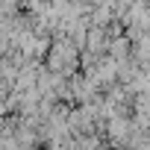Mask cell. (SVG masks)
<instances>
[{"label":"cell","instance_id":"cell-1","mask_svg":"<svg viewBox=\"0 0 150 150\" xmlns=\"http://www.w3.org/2000/svg\"><path fill=\"white\" fill-rule=\"evenodd\" d=\"M44 68L56 77H74V71L80 68V50L74 47L68 38H53L50 41V50L44 56Z\"/></svg>","mask_w":150,"mask_h":150}]
</instances>
